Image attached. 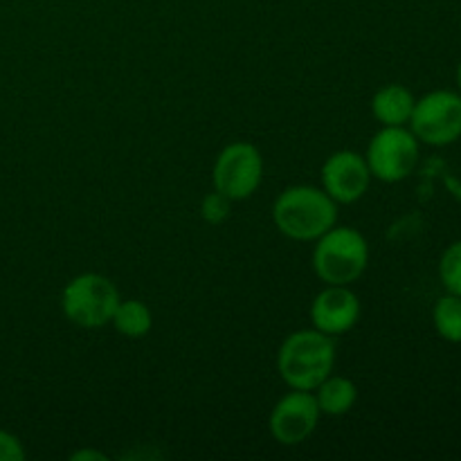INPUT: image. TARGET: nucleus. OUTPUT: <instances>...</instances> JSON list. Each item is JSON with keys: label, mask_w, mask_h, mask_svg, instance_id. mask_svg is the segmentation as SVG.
<instances>
[{"label": "nucleus", "mask_w": 461, "mask_h": 461, "mask_svg": "<svg viewBox=\"0 0 461 461\" xmlns=\"http://www.w3.org/2000/svg\"><path fill=\"white\" fill-rule=\"evenodd\" d=\"M273 223L293 241H315L338 223V203L313 185H293L275 198Z\"/></svg>", "instance_id": "obj_1"}, {"label": "nucleus", "mask_w": 461, "mask_h": 461, "mask_svg": "<svg viewBox=\"0 0 461 461\" xmlns=\"http://www.w3.org/2000/svg\"><path fill=\"white\" fill-rule=\"evenodd\" d=\"M336 367V338L318 329H300L284 338L277 351L279 378L291 390L313 392Z\"/></svg>", "instance_id": "obj_2"}, {"label": "nucleus", "mask_w": 461, "mask_h": 461, "mask_svg": "<svg viewBox=\"0 0 461 461\" xmlns=\"http://www.w3.org/2000/svg\"><path fill=\"white\" fill-rule=\"evenodd\" d=\"M313 243L311 266L320 282L329 286H351L367 270L369 243L356 228L336 223Z\"/></svg>", "instance_id": "obj_3"}, {"label": "nucleus", "mask_w": 461, "mask_h": 461, "mask_svg": "<svg viewBox=\"0 0 461 461\" xmlns=\"http://www.w3.org/2000/svg\"><path fill=\"white\" fill-rule=\"evenodd\" d=\"M120 300V291L111 279L99 273H81L63 288L61 311L77 327L102 329L111 324Z\"/></svg>", "instance_id": "obj_4"}, {"label": "nucleus", "mask_w": 461, "mask_h": 461, "mask_svg": "<svg viewBox=\"0 0 461 461\" xmlns=\"http://www.w3.org/2000/svg\"><path fill=\"white\" fill-rule=\"evenodd\" d=\"M419 144L408 126H383L365 153L372 178L387 185L410 178L419 165Z\"/></svg>", "instance_id": "obj_5"}, {"label": "nucleus", "mask_w": 461, "mask_h": 461, "mask_svg": "<svg viewBox=\"0 0 461 461\" xmlns=\"http://www.w3.org/2000/svg\"><path fill=\"white\" fill-rule=\"evenodd\" d=\"M414 138L428 147H448L461 138V95L455 90H432L414 102L408 122Z\"/></svg>", "instance_id": "obj_6"}, {"label": "nucleus", "mask_w": 461, "mask_h": 461, "mask_svg": "<svg viewBox=\"0 0 461 461\" xmlns=\"http://www.w3.org/2000/svg\"><path fill=\"white\" fill-rule=\"evenodd\" d=\"M264 180V156L250 142H230L221 149L212 167V183L216 192L230 201H246Z\"/></svg>", "instance_id": "obj_7"}, {"label": "nucleus", "mask_w": 461, "mask_h": 461, "mask_svg": "<svg viewBox=\"0 0 461 461\" xmlns=\"http://www.w3.org/2000/svg\"><path fill=\"white\" fill-rule=\"evenodd\" d=\"M322 412L313 392L293 390L270 410V435L282 446H300L318 430Z\"/></svg>", "instance_id": "obj_8"}, {"label": "nucleus", "mask_w": 461, "mask_h": 461, "mask_svg": "<svg viewBox=\"0 0 461 461\" xmlns=\"http://www.w3.org/2000/svg\"><path fill=\"white\" fill-rule=\"evenodd\" d=\"M320 178H322V189L338 205H351L367 194L372 171L365 156L351 149H342L324 160Z\"/></svg>", "instance_id": "obj_9"}, {"label": "nucleus", "mask_w": 461, "mask_h": 461, "mask_svg": "<svg viewBox=\"0 0 461 461\" xmlns=\"http://www.w3.org/2000/svg\"><path fill=\"white\" fill-rule=\"evenodd\" d=\"M311 324L327 336L351 331L360 320V300L349 286H324L311 302Z\"/></svg>", "instance_id": "obj_10"}, {"label": "nucleus", "mask_w": 461, "mask_h": 461, "mask_svg": "<svg viewBox=\"0 0 461 461\" xmlns=\"http://www.w3.org/2000/svg\"><path fill=\"white\" fill-rule=\"evenodd\" d=\"M417 97L403 84H387L376 90L372 113L383 126H408Z\"/></svg>", "instance_id": "obj_11"}, {"label": "nucleus", "mask_w": 461, "mask_h": 461, "mask_svg": "<svg viewBox=\"0 0 461 461\" xmlns=\"http://www.w3.org/2000/svg\"><path fill=\"white\" fill-rule=\"evenodd\" d=\"M313 394L320 405V412L329 414V417H342V414L351 412L358 401V387L351 378L331 374L315 387Z\"/></svg>", "instance_id": "obj_12"}, {"label": "nucleus", "mask_w": 461, "mask_h": 461, "mask_svg": "<svg viewBox=\"0 0 461 461\" xmlns=\"http://www.w3.org/2000/svg\"><path fill=\"white\" fill-rule=\"evenodd\" d=\"M111 324L120 336L129 338V340H140L153 329V313L144 302L120 300Z\"/></svg>", "instance_id": "obj_13"}, {"label": "nucleus", "mask_w": 461, "mask_h": 461, "mask_svg": "<svg viewBox=\"0 0 461 461\" xmlns=\"http://www.w3.org/2000/svg\"><path fill=\"white\" fill-rule=\"evenodd\" d=\"M432 324L439 338L453 345H461V295L446 293L432 309Z\"/></svg>", "instance_id": "obj_14"}, {"label": "nucleus", "mask_w": 461, "mask_h": 461, "mask_svg": "<svg viewBox=\"0 0 461 461\" xmlns=\"http://www.w3.org/2000/svg\"><path fill=\"white\" fill-rule=\"evenodd\" d=\"M439 279L446 293L461 295V239L450 243L439 259Z\"/></svg>", "instance_id": "obj_15"}, {"label": "nucleus", "mask_w": 461, "mask_h": 461, "mask_svg": "<svg viewBox=\"0 0 461 461\" xmlns=\"http://www.w3.org/2000/svg\"><path fill=\"white\" fill-rule=\"evenodd\" d=\"M230 198L223 196L221 192H210L205 194V198L201 201V216L205 223L210 225H221L228 221L230 216Z\"/></svg>", "instance_id": "obj_16"}, {"label": "nucleus", "mask_w": 461, "mask_h": 461, "mask_svg": "<svg viewBox=\"0 0 461 461\" xmlns=\"http://www.w3.org/2000/svg\"><path fill=\"white\" fill-rule=\"evenodd\" d=\"M25 448L16 435L7 430H0V461H23Z\"/></svg>", "instance_id": "obj_17"}, {"label": "nucleus", "mask_w": 461, "mask_h": 461, "mask_svg": "<svg viewBox=\"0 0 461 461\" xmlns=\"http://www.w3.org/2000/svg\"><path fill=\"white\" fill-rule=\"evenodd\" d=\"M106 461L108 457L104 453H97V450H77L75 455H72V461Z\"/></svg>", "instance_id": "obj_18"}, {"label": "nucleus", "mask_w": 461, "mask_h": 461, "mask_svg": "<svg viewBox=\"0 0 461 461\" xmlns=\"http://www.w3.org/2000/svg\"><path fill=\"white\" fill-rule=\"evenodd\" d=\"M457 86H459V95H461V63L457 66Z\"/></svg>", "instance_id": "obj_19"}]
</instances>
